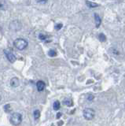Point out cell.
<instances>
[{"label": "cell", "instance_id": "obj_20", "mask_svg": "<svg viewBox=\"0 0 125 126\" xmlns=\"http://www.w3.org/2000/svg\"><path fill=\"white\" fill-rule=\"evenodd\" d=\"M124 106H125V104H124Z\"/></svg>", "mask_w": 125, "mask_h": 126}, {"label": "cell", "instance_id": "obj_16", "mask_svg": "<svg viewBox=\"0 0 125 126\" xmlns=\"http://www.w3.org/2000/svg\"><path fill=\"white\" fill-rule=\"evenodd\" d=\"M94 99V95H92V94H88V96H87V100L89 101H92Z\"/></svg>", "mask_w": 125, "mask_h": 126}, {"label": "cell", "instance_id": "obj_8", "mask_svg": "<svg viewBox=\"0 0 125 126\" xmlns=\"http://www.w3.org/2000/svg\"><path fill=\"white\" fill-rule=\"evenodd\" d=\"M63 104L67 106H72L73 105V102L71 98H65L63 100Z\"/></svg>", "mask_w": 125, "mask_h": 126}, {"label": "cell", "instance_id": "obj_12", "mask_svg": "<svg viewBox=\"0 0 125 126\" xmlns=\"http://www.w3.org/2000/svg\"><path fill=\"white\" fill-rule=\"evenodd\" d=\"M40 111L39 110H36L34 111V117L35 119H38V118H40Z\"/></svg>", "mask_w": 125, "mask_h": 126}, {"label": "cell", "instance_id": "obj_5", "mask_svg": "<svg viewBox=\"0 0 125 126\" xmlns=\"http://www.w3.org/2000/svg\"><path fill=\"white\" fill-rule=\"evenodd\" d=\"M36 88H37V90L39 91V92H42L45 88H46V84H45V83L43 81H42V80H39L37 81L36 83Z\"/></svg>", "mask_w": 125, "mask_h": 126}, {"label": "cell", "instance_id": "obj_3", "mask_svg": "<svg viewBox=\"0 0 125 126\" xmlns=\"http://www.w3.org/2000/svg\"><path fill=\"white\" fill-rule=\"evenodd\" d=\"M83 117L86 120L91 121L93 119L94 117H95V110L91 108H86L83 110Z\"/></svg>", "mask_w": 125, "mask_h": 126}, {"label": "cell", "instance_id": "obj_18", "mask_svg": "<svg viewBox=\"0 0 125 126\" xmlns=\"http://www.w3.org/2000/svg\"><path fill=\"white\" fill-rule=\"evenodd\" d=\"M38 3H41V4H44V3H46L47 2L46 1H37Z\"/></svg>", "mask_w": 125, "mask_h": 126}, {"label": "cell", "instance_id": "obj_2", "mask_svg": "<svg viewBox=\"0 0 125 126\" xmlns=\"http://www.w3.org/2000/svg\"><path fill=\"white\" fill-rule=\"evenodd\" d=\"M22 121V115L20 113H13L10 117V123L14 125H19Z\"/></svg>", "mask_w": 125, "mask_h": 126}, {"label": "cell", "instance_id": "obj_9", "mask_svg": "<svg viewBox=\"0 0 125 126\" xmlns=\"http://www.w3.org/2000/svg\"><path fill=\"white\" fill-rule=\"evenodd\" d=\"M61 107V104H60V102L59 101H55L54 102V110H58Z\"/></svg>", "mask_w": 125, "mask_h": 126}, {"label": "cell", "instance_id": "obj_11", "mask_svg": "<svg viewBox=\"0 0 125 126\" xmlns=\"http://www.w3.org/2000/svg\"><path fill=\"white\" fill-rule=\"evenodd\" d=\"M48 55L49 56H50V57H55L56 55H57V52L54 50H50L49 51H48Z\"/></svg>", "mask_w": 125, "mask_h": 126}, {"label": "cell", "instance_id": "obj_10", "mask_svg": "<svg viewBox=\"0 0 125 126\" xmlns=\"http://www.w3.org/2000/svg\"><path fill=\"white\" fill-rule=\"evenodd\" d=\"M86 4L89 6V7H91V8H94V7H97V3H95V2H90V1H87L86 2Z\"/></svg>", "mask_w": 125, "mask_h": 126}, {"label": "cell", "instance_id": "obj_19", "mask_svg": "<svg viewBox=\"0 0 125 126\" xmlns=\"http://www.w3.org/2000/svg\"><path fill=\"white\" fill-rule=\"evenodd\" d=\"M1 98H1V95H0V101H1Z\"/></svg>", "mask_w": 125, "mask_h": 126}, {"label": "cell", "instance_id": "obj_4", "mask_svg": "<svg viewBox=\"0 0 125 126\" xmlns=\"http://www.w3.org/2000/svg\"><path fill=\"white\" fill-rule=\"evenodd\" d=\"M4 54H5L6 57L7 59H8L9 62L13 63V62H14L15 61H16V57H15V55L14 54V53L10 50H9V49L4 50Z\"/></svg>", "mask_w": 125, "mask_h": 126}, {"label": "cell", "instance_id": "obj_7", "mask_svg": "<svg viewBox=\"0 0 125 126\" xmlns=\"http://www.w3.org/2000/svg\"><path fill=\"white\" fill-rule=\"evenodd\" d=\"M95 24H96V27L98 28L101 25V17H99L98 14H95Z\"/></svg>", "mask_w": 125, "mask_h": 126}, {"label": "cell", "instance_id": "obj_17", "mask_svg": "<svg viewBox=\"0 0 125 126\" xmlns=\"http://www.w3.org/2000/svg\"><path fill=\"white\" fill-rule=\"evenodd\" d=\"M40 39H42V40H44V39H46V35H42V34H40Z\"/></svg>", "mask_w": 125, "mask_h": 126}, {"label": "cell", "instance_id": "obj_15", "mask_svg": "<svg viewBox=\"0 0 125 126\" xmlns=\"http://www.w3.org/2000/svg\"><path fill=\"white\" fill-rule=\"evenodd\" d=\"M62 24H57V25H55V29H57V30H59V29H61V28H62Z\"/></svg>", "mask_w": 125, "mask_h": 126}, {"label": "cell", "instance_id": "obj_14", "mask_svg": "<svg viewBox=\"0 0 125 126\" xmlns=\"http://www.w3.org/2000/svg\"><path fill=\"white\" fill-rule=\"evenodd\" d=\"M4 110H5V111L7 112V113H9L11 111V107H10V105L9 104H7L4 106Z\"/></svg>", "mask_w": 125, "mask_h": 126}, {"label": "cell", "instance_id": "obj_1", "mask_svg": "<svg viewBox=\"0 0 125 126\" xmlns=\"http://www.w3.org/2000/svg\"><path fill=\"white\" fill-rule=\"evenodd\" d=\"M14 45L17 49L20 50H25L27 47H28V43L25 39L18 38V39H15V40L14 41Z\"/></svg>", "mask_w": 125, "mask_h": 126}, {"label": "cell", "instance_id": "obj_13", "mask_svg": "<svg viewBox=\"0 0 125 126\" xmlns=\"http://www.w3.org/2000/svg\"><path fill=\"white\" fill-rule=\"evenodd\" d=\"M98 39H99V40H100L101 42H105V40H106V37H105V35L104 34H102V33L99 34V35H98Z\"/></svg>", "mask_w": 125, "mask_h": 126}, {"label": "cell", "instance_id": "obj_6", "mask_svg": "<svg viewBox=\"0 0 125 126\" xmlns=\"http://www.w3.org/2000/svg\"><path fill=\"white\" fill-rule=\"evenodd\" d=\"M10 85L13 87V88H17L19 85H20V80L17 77H14L10 80Z\"/></svg>", "mask_w": 125, "mask_h": 126}]
</instances>
